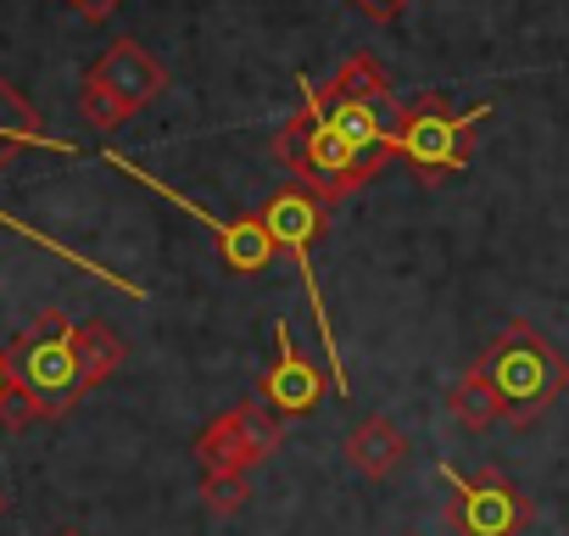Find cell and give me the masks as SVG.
Listing matches in <instances>:
<instances>
[{"instance_id": "4fadbf2b", "label": "cell", "mask_w": 569, "mask_h": 536, "mask_svg": "<svg viewBox=\"0 0 569 536\" xmlns=\"http://www.w3.org/2000/svg\"><path fill=\"white\" fill-rule=\"evenodd\" d=\"M29 146H51V151H73V146H62V140H51L46 129H40V112L18 96V85L0 73V168H7L18 151H29Z\"/></svg>"}, {"instance_id": "277c9868", "label": "cell", "mask_w": 569, "mask_h": 536, "mask_svg": "<svg viewBox=\"0 0 569 536\" xmlns=\"http://www.w3.org/2000/svg\"><path fill=\"white\" fill-rule=\"evenodd\" d=\"M12 386L34 397L40 419H62L84 391H79V358H73V325L68 314L46 308L12 347H7Z\"/></svg>"}, {"instance_id": "5bb4252c", "label": "cell", "mask_w": 569, "mask_h": 536, "mask_svg": "<svg viewBox=\"0 0 569 536\" xmlns=\"http://www.w3.org/2000/svg\"><path fill=\"white\" fill-rule=\"evenodd\" d=\"M447 408H452V419H458L463 430H491V425L502 419V397H497V386L486 380L480 364L463 369V380L447 391Z\"/></svg>"}, {"instance_id": "8992f818", "label": "cell", "mask_w": 569, "mask_h": 536, "mask_svg": "<svg viewBox=\"0 0 569 536\" xmlns=\"http://www.w3.org/2000/svg\"><path fill=\"white\" fill-rule=\"evenodd\" d=\"M273 447H279V419L262 403H240V408L218 414L196 436L201 469H240V475H251V464H262Z\"/></svg>"}, {"instance_id": "52a82bcc", "label": "cell", "mask_w": 569, "mask_h": 536, "mask_svg": "<svg viewBox=\"0 0 569 536\" xmlns=\"http://www.w3.org/2000/svg\"><path fill=\"white\" fill-rule=\"evenodd\" d=\"M325 391H330L325 369L291 341V330L279 325V358L262 369V380H257V403H262L273 419H302V414H313V408L325 403Z\"/></svg>"}, {"instance_id": "9a60e30c", "label": "cell", "mask_w": 569, "mask_h": 536, "mask_svg": "<svg viewBox=\"0 0 569 536\" xmlns=\"http://www.w3.org/2000/svg\"><path fill=\"white\" fill-rule=\"evenodd\" d=\"M201 503L212 514H240L251 503V475H240V469H201Z\"/></svg>"}, {"instance_id": "2e32d148", "label": "cell", "mask_w": 569, "mask_h": 536, "mask_svg": "<svg viewBox=\"0 0 569 536\" xmlns=\"http://www.w3.org/2000/svg\"><path fill=\"white\" fill-rule=\"evenodd\" d=\"M79 112H84V123H90L96 135H112V129L129 118V107H123L101 79H90V73H84V90H79Z\"/></svg>"}, {"instance_id": "8fae6325", "label": "cell", "mask_w": 569, "mask_h": 536, "mask_svg": "<svg viewBox=\"0 0 569 536\" xmlns=\"http://www.w3.org/2000/svg\"><path fill=\"white\" fill-rule=\"evenodd\" d=\"M273 235L262 224V212H240L229 224H218V257L229 275H262V268L273 262Z\"/></svg>"}, {"instance_id": "5b68a950", "label": "cell", "mask_w": 569, "mask_h": 536, "mask_svg": "<svg viewBox=\"0 0 569 536\" xmlns=\"http://www.w3.org/2000/svg\"><path fill=\"white\" fill-rule=\"evenodd\" d=\"M530 514H536L530 497L502 469H480L469 480H452V497H447V519L458 536H525Z\"/></svg>"}, {"instance_id": "ba28073f", "label": "cell", "mask_w": 569, "mask_h": 536, "mask_svg": "<svg viewBox=\"0 0 569 536\" xmlns=\"http://www.w3.org/2000/svg\"><path fill=\"white\" fill-rule=\"evenodd\" d=\"M90 79H101L129 112H140V107H151L162 90H168V73H162V62L140 46V40H112L107 51H101V62L90 68Z\"/></svg>"}, {"instance_id": "7a4b0ae2", "label": "cell", "mask_w": 569, "mask_h": 536, "mask_svg": "<svg viewBox=\"0 0 569 536\" xmlns=\"http://www.w3.org/2000/svg\"><path fill=\"white\" fill-rule=\"evenodd\" d=\"M475 364H480L486 380L497 386L502 419H508L513 430H530V425L569 391V364H563V353H558L547 336H536L525 319L502 325V336H497Z\"/></svg>"}, {"instance_id": "9c48e42d", "label": "cell", "mask_w": 569, "mask_h": 536, "mask_svg": "<svg viewBox=\"0 0 569 536\" xmlns=\"http://www.w3.org/2000/svg\"><path fill=\"white\" fill-rule=\"evenodd\" d=\"M262 224H268V235H273L279 251H291L308 268V251L325 235V201L313 190H302V185H284V190H273L262 201Z\"/></svg>"}, {"instance_id": "3957f363", "label": "cell", "mask_w": 569, "mask_h": 536, "mask_svg": "<svg viewBox=\"0 0 569 536\" xmlns=\"http://www.w3.org/2000/svg\"><path fill=\"white\" fill-rule=\"evenodd\" d=\"M491 118V107H469V112H452L436 90H425L419 101L402 107V123H397V157L413 168L419 185H441L452 173L469 168L475 157V129Z\"/></svg>"}, {"instance_id": "ffe728a7", "label": "cell", "mask_w": 569, "mask_h": 536, "mask_svg": "<svg viewBox=\"0 0 569 536\" xmlns=\"http://www.w3.org/2000/svg\"><path fill=\"white\" fill-rule=\"evenodd\" d=\"M51 536H90V530H79V525H62V530H51Z\"/></svg>"}, {"instance_id": "e0dca14e", "label": "cell", "mask_w": 569, "mask_h": 536, "mask_svg": "<svg viewBox=\"0 0 569 536\" xmlns=\"http://www.w3.org/2000/svg\"><path fill=\"white\" fill-rule=\"evenodd\" d=\"M347 7H352V12H363L369 23H397V18L413 7V0H347Z\"/></svg>"}, {"instance_id": "44dd1931", "label": "cell", "mask_w": 569, "mask_h": 536, "mask_svg": "<svg viewBox=\"0 0 569 536\" xmlns=\"http://www.w3.org/2000/svg\"><path fill=\"white\" fill-rule=\"evenodd\" d=\"M0 514H7V492H0Z\"/></svg>"}, {"instance_id": "30bf717a", "label": "cell", "mask_w": 569, "mask_h": 536, "mask_svg": "<svg viewBox=\"0 0 569 536\" xmlns=\"http://www.w3.org/2000/svg\"><path fill=\"white\" fill-rule=\"evenodd\" d=\"M408 458V436L391 425V419H363V425H352L347 430V464L363 475V480H386L397 464Z\"/></svg>"}, {"instance_id": "6da1fadb", "label": "cell", "mask_w": 569, "mask_h": 536, "mask_svg": "<svg viewBox=\"0 0 569 536\" xmlns=\"http://www.w3.org/2000/svg\"><path fill=\"white\" fill-rule=\"evenodd\" d=\"M273 157L291 168V179H297L302 190H313L325 207L341 201V196H352L358 185L380 179V168H375L369 157H358V151L336 135V123L325 118V107H319V96H313L308 79H302V107L284 118L279 135H273Z\"/></svg>"}, {"instance_id": "d6986e66", "label": "cell", "mask_w": 569, "mask_h": 536, "mask_svg": "<svg viewBox=\"0 0 569 536\" xmlns=\"http://www.w3.org/2000/svg\"><path fill=\"white\" fill-rule=\"evenodd\" d=\"M7 391H12V369H7V353H0V403H7Z\"/></svg>"}, {"instance_id": "ac0fdd59", "label": "cell", "mask_w": 569, "mask_h": 536, "mask_svg": "<svg viewBox=\"0 0 569 536\" xmlns=\"http://www.w3.org/2000/svg\"><path fill=\"white\" fill-rule=\"evenodd\" d=\"M73 7H79L84 23H107V18L118 12V0H73Z\"/></svg>"}, {"instance_id": "7c38bea8", "label": "cell", "mask_w": 569, "mask_h": 536, "mask_svg": "<svg viewBox=\"0 0 569 536\" xmlns=\"http://www.w3.org/2000/svg\"><path fill=\"white\" fill-rule=\"evenodd\" d=\"M73 358H79V391H96L101 380H112L123 369L129 347L107 319H90V325H73Z\"/></svg>"}]
</instances>
